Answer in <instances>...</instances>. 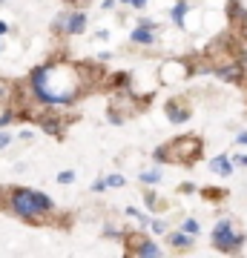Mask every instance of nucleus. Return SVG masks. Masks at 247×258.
Here are the masks:
<instances>
[{"label":"nucleus","mask_w":247,"mask_h":258,"mask_svg":"<svg viewBox=\"0 0 247 258\" xmlns=\"http://www.w3.org/2000/svg\"><path fill=\"white\" fill-rule=\"evenodd\" d=\"M216 72H219V78H224V81H238V78H241V69H238L236 63L219 66V69H216Z\"/></svg>","instance_id":"9"},{"label":"nucleus","mask_w":247,"mask_h":258,"mask_svg":"<svg viewBox=\"0 0 247 258\" xmlns=\"http://www.w3.org/2000/svg\"><path fill=\"white\" fill-rule=\"evenodd\" d=\"M170 244L175 249H190L192 247V235L190 232H170Z\"/></svg>","instance_id":"7"},{"label":"nucleus","mask_w":247,"mask_h":258,"mask_svg":"<svg viewBox=\"0 0 247 258\" xmlns=\"http://www.w3.org/2000/svg\"><path fill=\"white\" fill-rule=\"evenodd\" d=\"M32 89L43 103H72L81 92V75L72 63H46L32 72Z\"/></svg>","instance_id":"1"},{"label":"nucleus","mask_w":247,"mask_h":258,"mask_svg":"<svg viewBox=\"0 0 247 258\" xmlns=\"http://www.w3.org/2000/svg\"><path fill=\"white\" fill-rule=\"evenodd\" d=\"M121 3H129V0H121Z\"/></svg>","instance_id":"22"},{"label":"nucleus","mask_w":247,"mask_h":258,"mask_svg":"<svg viewBox=\"0 0 247 258\" xmlns=\"http://www.w3.org/2000/svg\"><path fill=\"white\" fill-rule=\"evenodd\" d=\"M75 181V172L72 169H64V172H58V184H72Z\"/></svg>","instance_id":"12"},{"label":"nucleus","mask_w":247,"mask_h":258,"mask_svg":"<svg viewBox=\"0 0 247 258\" xmlns=\"http://www.w3.org/2000/svg\"><path fill=\"white\" fill-rule=\"evenodd\" d=\"M150 227H153V232H158V235H161V232H167V224L158 221V218H156V221H150Z\"/></svg>","instance_id":"16"},{"label":"nucleus","mask_w":247,"mask_h":258,"mask_svg":"<svg viewBox=\"0 0 247 258\" xmlns=\"http://www.w3.org/2000/svg\"><path fill=\"white\" fill-rule=\"evenodd\" d=\"M184 15H187V3L181 0V3H175V6H173V23H175V26H181V23H184Z\"/></svg>","instance_id":"10"},{"label":"nucleus","mask_w":247,"mask_h":258,"mask_svg":"<svg viewBox=\"0 0 247 258\" xmlns=\"http://www.w3.org/2000/svg\"><path fill=\"white\" fill-rule=\"evenodd\" d=\"M210 169L216 175H233V161H230L227 155H219V158L210 161Z\"/></svg>","instance_id":"6"},{"label":"nucleus","mask_w":247,"mask_h":258,"mask_svg":"<svg viewBox=\"0 0 247 258\" xmlns=\"http://www.w3.org/2000/svg\"><path fill=\"white\" fill-rule=\"evenodd\" d=\"M9 135H3V132H0V149H3V147H9Z\"/></svg>","instance_id":"17"},{"label":"nucleus","mask_w":247,"mask_h":258,"mask_svg":"<svg viewBox=\"0 0 247 258\" xmlns=\"http://www.w3.org/2000/svg\"><path fill=\"white\" fill-rule=\"evenodd\" d=\"M144 201H146V207H150V210H158V207H161V204H158V198H156L153 192H146Z\"/></svg>","instance_id":"15"},{"label":"nucleus","mask_w":247,"mask_h":258,"mask_svg":"<svg viewBox=\"0 0 247 258\" xmlns=\"http://www.w3.org/2000/svg\"><path fill=\"white\" fill-rule=\"evenodd\" d=\"M141 181H144V184H158V181H161V175H158L156 169H150V172H144V175H141Z\"/></svg>","instance_id":"13"},{"label":"nucleus","mask_w":247,"mask_h":258,"mask_svg":"<svg viewBox=\"0 0 247 258\" xmlns=\"http://www.w3.org/2000/svg\"><path fill=\"white\" fill-rule=\"evenodd\" d=\"M132 249H135V255H146V258L161 255V247H158V244H150V241H138Z\"/></svg>","instance_id":"8"},{"label":"nucleus","mask_w":247,"mask_h":258,"mask_svg":"<svg viewBox=\"0 0 247 258\" xmlns=\"http://www.w3.org/2000/svg\"><path fill=\"white\" fill-rule=\"evenodd\" d=\"M184 232L195 235V232H199V221H195V218H187V221H184Z\"/></svg>","instance_id":"14"},{"label":"nucleus","mask_w":247,"mask_h":258,"mask_svg":"<svg viewBox=\"0 0 247 258\" xmlns=\"http://www.w3.org/2000/svg\"><path fill=\"white\" fill-rule=\"evenodd\" d=\"M6 29H9V26H6V23H3V20H0V35H6Z\"/></svg>","instance_id":"21"},{"label":"nucleus","mask_w":247,"mask_h":258,"mask_svg":"<svg viewBox=\"0 0 247 258\" xmlns=\"http://www.w3.org/2000/svg\"><path fill=\"white\" fill-rule=\"evenodd\" d=\"M83 26H86V15H83V12H75V15H69V18L64 20L66 35H81Z\"/></svg>","instance_id":"4"},{"label":"nucleus","mask_w":247,"mask_h":258,"mask_svg":"<svg viewBox=\"0 0 247 258\" xmlns=\"http://www.w3.org/2000/svg\"><path fill=\"white\" fill-rule=\"evenodd\" d=\"M104 184H107V186H124V184H127V178L118 175V172H112V175L104 178Z\"/></svg>","instance_id":"11"},{"label":"nucleus","mask_w":247,"mask_h":258,"mask_svg":"<svg viewBox=\"0 0 247 258\" xmlns=\"http://www.w3.org/2000/svg\"><path fill=\"white\" fill-rule=\"evenodd\" d=\"M236 164H238V166H244V164H247V155H238V158H236Z\"/></svg>","instance_id":"20"},{"label":"nucleus","mask_w":247,"mask_h":258,"mask_svg":"<svg viewBox=\"0 0 247 258\" xmlns=\"http://www.w3.org/2000/svg\"><path fill=\"white\" fill-rule=\"evenodd\" d=\"M244 244V235L233 227L230 218H219L216 227H213V247L219 249V252H238Z\"/></svg>","instance_id":"2"},{"label":"nucleus","mask_w":247,"mask_h":258,"mask_svg":"<svg viewBox=\"0 0 247 258\" xmlns=\"http://www.w3.org/2000/svg\"><path fill=\"white\" fill-rule=\"evenodd\" d=\"M236 144H247V132H241V135H238V138H236Z\"/></svg>","instance_id":"19"},{"label":"nucleus","mask_w":247,"mask_h":258,"mask_svg":"<svg viewBox=\"0 0 247 258\" xmlns=\"http://www.w3.org/2000/svg\"><path fill=\"white\" fill-rule=\"evenodd\" d=\"M129 3H132L135 9H144V6H146V0H129Z\"/></svg>","instance_id":"18"},{"label":"nucleus","mask_w":247,"mask_h":258,"mask_svg":"<svg viewBox=\"0 0 247 258\" xmlns=\"http://www.w3.org/2000/svg\"><path fill=\"white\" fill-rule=\"evenodd\" d=\"M132 43H141V46H150V43H156V29H150V26L132 29Z\"/></svg>","instance_id":"5"},{"label":"nucleus","mask_w":247,"mask_h":258,"mask_svg":"<svg viewBox=\"0 0 247 258\" xmlns=\"http://www.w3.org/2000/svg\"><path fill=\"white\" fill-rule=\"evenodd\" d=\"M9 204H12V210L18 212L20 218H26V221H35L37 215H43V207L37 204L35 189H12Z\"/></svg>","instance_id":"3"}]
</instances>
